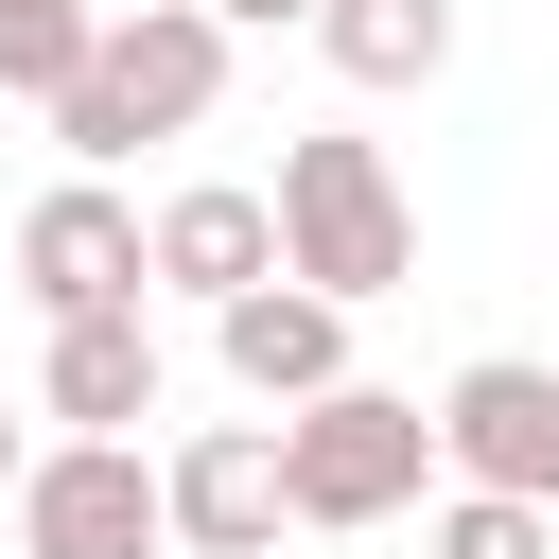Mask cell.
Masks as SVG:
<instances>
[{"instance_id":"cell-2","label":"cell","mask_w":559,"mask_h":559,"mask_svg":"<svg viewBox=\"0 0 559 559\" xmlns=\"http://www.w3.org/2000/svg\"><path fill=\"white\" fill-rule=\"evenodd\" d=\"M280 280H314L332 314H367V297H402L419 280V210H402V175H384V140H349V122H314V140H280Z\"/></svg>"},{"instance_id":"cell-5","label":"cell","mask_w":559,"mask_h":559,"mask_svg":"<svg viewBox=\"0 0 559 559\" xmlns=\"http://www.w3.org/2000/svg\"><path fill=\"white\" fill-rule=\"evenodd\" d=\"M437 472L454 489H507V507H559V367L489 349L437 384Z\"/></svg>"},{"instance_id":"cell-6","label":"cell","mask_w":559,"mask_h":559,"mask_svg":"<svg viewBox=\"0 0 559 559\" xmlns=\"http://www.w3.org/2000/svg\"><path fill=\"white\" fill-rule=\"evenodd\" d=\"M17 280H35V314H52V332H70V314H140V297H157L140 210H122L105 175H52V192L17 210Z\"/></svg>"},{"instance_id":"cell-4","label":"cell","mask_w":559,"mask_h":559,"mask_svg":"<svg viewBox=\"0 0 559 559\" xmlns=\"http://www.w3.org/2000/svg\"><path fill=\"white\" fill-rule=\"evenodd\" d=\"M17 559H175V507H157L140 437H52L17 472Z\"/></svg>"},{"instance_id":"cell-9","label":"cell","mask_w":559,"mask_h":559,"mask_svg":"<svg viewBox=\"0 0 559 559\" xmlns=\"http://www.w3.org/2000/svg\"><path fill=\"white\" fill-rule=\"evenodd\" d=\"M210 332H227V384H245L262 419H297V402H332V384H349V314H332L314 280H262V297H227Z\"/></svg>"},{"instance_id":"cell-12","label":"cell","mask_w":559,"mask_h":559,"mask_svg":"<svg viewBox=\"0 0 559 559\" xmlns=\"http://www.w3.org/2000/svg\"><path fill=\"white\" fill-rule=\"evenodd\" d=\"M87 35H105V0H0V87H17V105H70Z\"/></svg>"},{"instance_id":"cell-10","label":"cell","mask_w":559,"mask_h":559,"mask_svg":"<svg viewBox=\"0 0 559 559\" xmlns=\"http://www.w3.org/2000/svg\"><path fill=\"white\" fill-rule=\"evenodd\" d=\"M157 314H70L52 332V367H35V419H70V437H140L157 419Z\"/></svg>"},{"instance_id":"cell-1","label":"cell","mask_w":559,"mask_h":559,"mask_svg":"<svg viewBox=\"0 0 559 559\" xmlns=\"http://www.w3.org/2000/svg\"><path fill=\"white\" fill-rule=\"evenodd\" d=\"M210 105H227V17H210V0H105L52 140H70V175H105V157H140V140H192Z\"/></svg>"},{"instance_id":"cell-13","label":"cell","mask_w":559,"mask_h":559,"mask_svg":"<svg viewBox=\"0 0 559 559\" xmlns=\"http://www.w3.org/2000/svg\"><path fill=\"white\" fill-rule=\"evenodd\" d=\"M437 559H559V507H507V489H437V524H419Z\"/></svg>"},{"instance_id":"cell-14","label":"cell","mask_w":559,"mask_h":559,"mask_svg":"<svg viewBox=\"0 0 559 559\" xmlns=\"http://www.w3.org/2000/svg\"><path fill=\"white\" fill-rule=\"evenodd\" d=\"M210 17H227V35H280V17H297V35H314V0H210Z\"/></svg>"},{"instance_id":"cell-7","label":"cell","mask_w":559,"mask_h":559,"mask_svg":"<svg viewBox=\"0 0 559 559\" xmlns=\"http://www.w3.org/2000/svg\"><path fill=\"white\" fill-rule=\"evenodd\" d=\"M140 262H157V297H210V314H227V297L280 280V210H262L245 175H192V192L140 210Z\"/></svg>"},{"instance_id":"cell-3","label":"cell","mask_w":559,"mask_h":559,"mask_svg":"<svg viewBox=\"0 0 559 559\" xmlns=\"http://www.w3.org/2000/svg\"><path fill=\"white\" fill-rule=\"evenodd\" d=\"M437 489V402H402V384H332V402H297L280 419V507L297 524H402Z\"/></svg>"},{"instance_id":"cell-8","label":"cell","mask_w":559,"mask_h":559,"mask_svg":"<svg viewBox=\"0 0 559 559\" xmlns=\"http://www.w3.org/2000/svg\"><path fill=\"white\" fill-rule=\"evenodd\" d=\"M157 507H175V542L192 559H280V419H210L175 472H157Z\"/></svg>"},{"instance_id":"cell-11","label":"cell","mask_w":559,"mask_h":559,"mask_svg":"<svg viewBox=\"0 0 559 559\" xmlns=\"http://www.w3.org/2000/svg\"><path fill=\"white\" fill-rule=\"evenodd\" d=\"M314 52L349 87H437L454 70V0H314Z\"/></svg>"},{"instance_id":"cell-15","label":"cell","mask_w":559,"mask_h":559,"mask_svg":"<svg viewBox=\"0 0 559 559\" xmlns=\"http://www.w3.org/2000/svg\"><path fill=\"white\" fill-rule=\"evenodd\" d=\"M17 472H35V437H17V402H0V507H17Z\"/></svg>"}]
</instances>
